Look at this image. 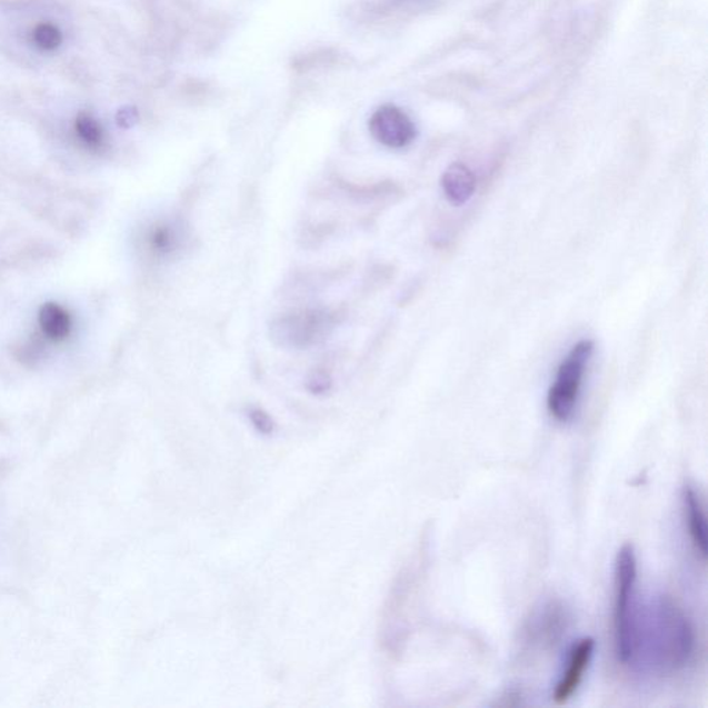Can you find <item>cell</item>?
Segmentation results:
<instances>
[{
	"label": "cell",
	"instance_id": "4fadbf2b",
	"mask_svg": "<svg viewBox=\"0 0 708 708\" xmlns=\"http://www.w3.org/2000/svg\"><path fill=\"white\" fill-rule=\"evenodd\" d=\"M310 387L315 392H325L331 385V379L328 378L326 372H315V376L310 379Z\"/></svg>",
	"mask_w": 708,
	"mask_h": 708
},
{
	"label": "cell",
	"instance_id": "7a4b0ae2",
	"mask_svg": "<svg viewBox=\"0 0 708 708\" xmlns=\"http://www.w3.org/2000/svg\"><path fill=\"white\" fill-rule=\"evenodd\" d=\"M638 565L636 549L625 544L616 558L615 569V639L622 665L636 659L638 611L636 602Z\"/></svg>",
	"mask_w": 708,
	"mask_h": 708
},
{
	"label": "cell",
	"instance_id": "3957f363",
	"mask_svg": "<svg viewBox=\"0 0 708 708\" xmlns=\"http://www.w3.org/2000/svg\"><path fill=\"white\" fill-rule=\"evenodd\" d=\"M594 353V342L581 341L566 356L558 368L557 378L548 392L547 406L559 422H568L574 417L579 400L582 378Z\"/></svg>",
	"mask_w": 708,
	"mask_h": 708
},
{
	"label": "cell",
	"instance_id": "8fae6325",
	"mask_svg": "<svg viewBox=\"0 0 708 708\" xmlns=\"http://www.w3.org/2000/svg\"><path fill=\"white\" fill-rule=\"evenodd\" d=\"M79 141L89 150L99 151L106 144L104 130L98 119L88 112H81L73 123Z\"/></svg>",
	"mask_w": 708,
	"mask_h": 708
},
{
	"label": "cell",
	"instance_id": "277c9868",
	"mask_svg": "<svg viewBox=\"0 0 708 708\" xmlns=\"http://www.w3.org/2000/svg\"><path fill=\"white\" fill-rule=\"evenodd\" d=\"M336 317L326 309H303L282 315L271 322L270 337L287 349H309L326 341Z\"/></svg>",
	"mask_w": 708,
	"mask_h": 708
},
{
	"label": "cell",
	"instance_id": "5b68a950",
	"mask_svg": "<svg viewBox=\"0 0 708 708\" xmlns=\"http://www.w3.org/2000/svg\"><path fill=\"white\" fill-rule=\"evenodd\" d=\"M372 138L389 149H405L417 136L416 124L399 107L387 104L379 107L370 118Z\"/></svg>",
	"mask_w": 708,
	"mask_h": 708
},
{
	"label": "cell",
	"instance_id": "9a60e30c",
	"mask_svg": "<svg viewBox=\"0 0 708 708\" xmlns=\"http://www.w3.org/2000/svg\"><path fill=\"white\" fill-rule=\"evenodd\" d=\"M136 119L134 110H121L119 111L118 121L123 124V127H128V124H132Z\"/></svg>",
	"mask_w": 708,
	"mask_h": 708
},
{
	"label": "cell",
	"instance_id": "6da1fadb",
	"mask_svg": "<svg viewBox=\"0 0 708 708\" xmlns=\"http://www.w3.org/2000/svg\"><path fill=\"white\" fill-rule=\"evenodd\" d=\"M642 648L647 649L649 665L668 676L681 671L692 659L694 627L670 597L656 599L649 609L647 627L638 630L636 657Z\"/></svg>",
	"mask_w": 708,
	"mask_h": 708
},
{
	"label": "cell",
	"instance_id": "9c48e42d",
	"mask_svg": "<svg viewBox=\"0 0 708 708\" xmlns=\"http://www.w3.org/2000/svg\"><path fill=\"white\" fill-rule=\"evenodd\" d=\"M185 233L180 225L160 222L152 225L146 235V248L152 257L169 258L185 246Z\"/></svg>",
	"mask_w": 708,
	"mask_h": 708
},
{
	"label": "cell",
	"instance_id": "8992f818",
	"mask_svg": "<svg viewBox=\"0 0 708 708\" xmlns=\"http://www.w3.org/2000/svg\"><path fill=\"white\" fill-rule=\"evenodd\" d=\"M595 649L592 638H582L571 647L568 657V666L555 688L554 700L557 705H565L579 689L587 668L590 667Z\"/></svg>",
	"mask_w": 708,
	"mask_h": 708
},
{
	"label": "cell",
	"instance_id": "30bf717a",
	"mask_svg": "<svg viewBox=\"0 0 708 708\" xmlns=\"http://www.w3.org/2000/svg\"><path fill=\"white\" fill-rule=\"evenodd\" d=\"M38 325L42 336L53 343L66 342L71 337L73 321L70 311L64 306L44 303L38 313Z\"/></svg>",
	"mask_w": 708,
	"mask_h": 708
},
{
	"label": "cell",
	"instance_id": "ba28073f",
	"mask_svg": "<svg viewBox=\"0 0 708 708\" xmlns=\"http://www.w3.org/2000/svg\"><path fill=\"white\" fill-rule=\"evenodd\" d=\"M441 189H443L447 201L452 206H466L467 202L471 201L476 191L475 174L461 162L451 163L441 177Z\"/></svg>",
	"mask_w": 708,
	"mask_h": 708
},
{
	"label": "cell",
	"instance_id": "7c38bea8",
	"mask_svg": "<svg viewBox=\"0 0 708 708\" xmlns=\"http://www.w3.org/2000/svg\"><path fill=\"white\" fill-rule=\"evenodd\" d=\"M32 41L43 52H54L62 43V33L59 27L50 24V22H42L33 28Z\"/></svg>",
	"mask_w": 708,
	"mask_h": 708
},
{
	"label": "cell",
	"instance_id": "5bb4252c",
	"mask_svg": "<svg viewBox=\"0 0 708 708\" xmlns=\"http://www.w3.org/2000/svg\"><path fill=\"white\" fill-rule=\"evenodd\" d=\"M251 418L255 425L260 430H269L271 428V421L268 416L263 411L255 410L251 412Z\"/></svg>",
	"mask_w": 708,
	"mask_h": 708
},
{
	"label": "cell",
	"instance_id": "52a82bcc",
	"mask_svg": "<svg viewBox=\"0 0 708 708\" xmlns=\"http://www.w3.org/2000/svg\"><path fill=\"white\" fill-rule=\"evenodd\" d=\"M684 509L690 541H692L696 554L699 555L701 560H706L708 546L706 513L698 491L692 486L685 487Z\"/></svg>",
	"mask_w": 708,
	"mask_h": 708
}]
</instances>
